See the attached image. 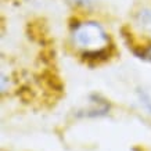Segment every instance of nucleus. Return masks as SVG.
Masks as SVG:
<instances>
[{
    "label": "nucleus",
    "mask_w": 151,
    "mask_h": 151,
    "mask_svg": "<svg viewBox=\"0 0 151 151\" xmlns=\"http://www.w3.org/2000/svg\"><path fill=\"white\" fill-rule=\"evenodd\" d=\"M73 42L83 49V58L89 63H100L111 55L110 37L97 22H82L72 31Z\"/></svg>",
    "instance_id": "nucleus-1"
},
{
    "label": "nucleus",
    "mask_w": 151,
    "mask_h": 151,
    "mask_svg": "<svg viewBox=\"0 0 151 151\" xmlns=\"http://www.w3.org/2000/svg\"><path fill=\"white\" fill-rule=\"evenodd\" d=\"M137 22L143 28L151 31V9H143L137 13Z\"/></svg>",
    "instance_id": "nucleus-2"
},
{
    "label": "nucleus",
    "mask_w": 151,
    "mask_h": 151,
    "mask_svg": "<svg viewBox=\"0 0 151 151\" xmlns=\"http://www.w3.org/2000/svg\"><path fill=\"white\" fill-rule=\"evenodd\" d=\"M137 93H139V97H140L142 103L144 104V107L150 111V114H151V99H150V96H148L144 90H137Z\"/></svg>",
    "instance_id": "nucleus-3"
},
{
    "label": "nucleus",
    "mask_w": 151,
    "mask_h": 151,
    "mask_svg": "<svg viewBox=\"0 0 151 151\" xmlns=\"http://www.w3.org/2000/svg\"><path fill=\"white\" fill-rule=\"evenodd\" d=\"M136 55H139L142 60H146V61H148V63H151V46L148 47H143L142 50H139L134 53Z\"/></svg>",
    "instance_id": "nucleus-4"
},
{
    "label": "nucleus",
    "mask_w": 151,
    "mask_h": 151,
    "mask_svg": "<svg viewBox=\"0 0 151 151\" xmlns=\"http://www.w3.org/2000/svg\"><path fill=\"white\" fill-rule=\"evenodd\" d=\"M69 1H72L75 4H79V6H87L90 1L89 0H69Z\"/></svg>",
    "instance_id": "nucleus-5"
}]
</instances>
